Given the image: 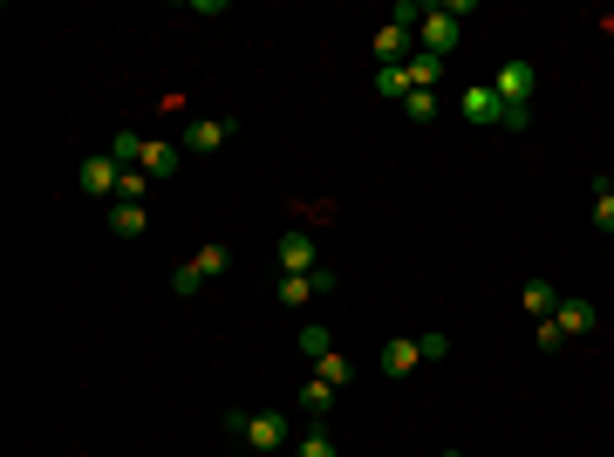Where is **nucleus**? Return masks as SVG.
<instances>
[{
	"mask_svg": "<svg viewBox=\"0 0 614 457\" xmlns=\"http://www.w3.org/2000/svg\"><path fill=\"white\" fill-rule=\"evenodd\" d=\"M533 89H539V69L526 55H512L499 76H492V96H499V130H533Z\"/></svg>",
	"mask_w": 614,
	"mask_h": 457,
	"instance_id": "f257e3e1",
	"label": "nucleus"
},
{
	"mask_svg": "<svg viewBox=\"0 0 614 457\" xmlns=\"http://www.w3.org/2000/svg\"><path fill=\"white\" fill-rule=\"evenodd\" d=\"M226 430L246 437L253 451H280V444H287V410H232Z\"/></svg>",
	"mask_w": 614,
	"mask_h": 457,
	"instance_id": "f03ea898",
	"label": "nucleus"
},
{
	"mask_svg": "<svg viewBox=\"0 0 614 457\" xmlns=\"http://www.w3.org/2000/svg\"><path fill=\"white\" fill-rule=\"evenodd\" d=\"M458 14L451 7H423V21H417V48L423 55H437V62H451V48H458Z\"/></svg>",
	"mask_w": 614,
	"mask_h": 457,
	"instance_id": "7ed1b4c3",
	"label": "nucleus"
},
{
	"mask_svg": "<svg viewBox=\"0 0 614 457\" xmlns=\"http://www.w3.org/2000/svg\"><path fill=\"white\" fill-rule=\"evenodd\" d=\"M226 246H198L192 260H185V267L171 273V287H178V294H198V287H205V280H219V273H226Z\"/></svg>",
	"mask_w": 614,
	"mask_h": 457,
	"instance_id": "20e7f679",
	"label": "nucleus"
},
{
	"mask_svg": "<svg viewBox=\"0 0 614 457\" xmlns=\"http://www.w3.org/2000/svg\"><path fill=\"white\" fill-rule=\"evenodd\" d=\"M232 130H239V123H226V116H198V123H185V130H178V151L212 157V151H226Z\"/></svg>",
	"mask_w": 614,
	"mask_h": 457,
	"instance_id": "39448f33",
	"label": "nucleus"
},
{
	"mask_svg": "<svg viewBox=\"0 0 614 457\" xmlns=\"http://www.w3.org/2000/svg\"><path fill=\"white\" fill-rule=\"evenodd\" d=\"M76 185L89 191V198H116V191H123V164H116L110 151H96V157L76 171Z\"/></svg>",
	"mask_w": 614,
	"mask_h": 457,
	"instance_id": "423d86ee",
	"label": "nucleus"
},
{
	"mask_svg": "<svg viewBox=\"0 0 614 457\" xmlns=\"http://www.w3.org/2000/svg\"><path fill=\"white\" fill-rule=\"evenodd\" d=\"M287 307H307L314 294H335V267H321V273H280V287H273Z\"/></svg>",
	"mask_w": 614,
	"mask_h": 457,
	"instance_id": "0eeeda50",
	"label": "nucleus"
},
{
	"mask_svg": "<svg viewBox=\"0 0 614 457\" xmlns=\"http://www.w3.org/2000/svg\"><path fill=\"white\" fill-rule=\"evenodd\" d=\"M410 48H417V28L383 21V28H376V69H403V62H410Z\"/></svg>",
	"mask_w": 614,
	"mask_h": 457,
	"instance_id": "6e6552de",
	"label": "nucleus"
},
{
	"mask_svg": "<svg viewBox=\"0 0 614 457\" xmlns=\"http://www.w3.org/2000/svg\"><path fill=\"white\" fill-rule=\"evenodd\" d=\"M553 321H560V335H567V342H580V335H594V328H601V307L587 301V294H567Z\"/></svg>",
	"mask_w": 614,
	"mask_h": 457,
	"instance_id": "1a4fd4ad",
	"label": "nucleus"
},
{
	"mask_svg": "<svg viewBox=\"0 0 614 457\" xmlns=\"http://www.w3.org/2000/svg\"><path fill=\"white\" fill-rule=\"evenodd\" d=\"M458 116L478 123V130H499V96H492V82H471V89L458 96Z\"/></svg>",
	"mask_w": 614,
	"mask_h": 457,
	"instance_id": "9d476101",
	"label": "nucleus"
},
{
	"mask_svg": "<svg viewBox=\"0 0 614 457\" xmlns=\"http://www.w3.org/2000/svg\"><path fill=\"white\" fill-rule=\"evenodd\" d=\"M273 260H280V273H321V253H314L307 232H287V239L273 246Z\"/></svg>",
	"mask_w": 614,
	"mask_h": 457,
	"instance_id": "9b49d317",
	"label": "nucleus"
},
{
	"mask_svg": "<svg viewBox=\"0 0 614 457\" xmlns=\"http://www.w3.org/2000/svg\"><path fill=\"white\" fill-rule=\"evenodd\" d=\"M519 301H526L533 321H546V314H560V287H553V280H526V287H519Z\"/></svg>",
	"mask_w": 614,
	"mask_h": 457,
	"instance_id": "f8f14e48",
	"label": "nucleus"
},
{
	"mask_svg": "<svg viewBox=\"0 0 614 457\" xmlns=\"http://www.w3.org/2000/svg\"><path fill=\"white\" fill-rule=\"evenodd\" d=\"M335 403H342V389H335V382H321V376L301 389V410H307L314 423H328V410H335Z\"/></svg>",
	"mask_w": 614,
	"mask_h": 457,
	"instance_id": "ddd939ff",
	"label": "nucleus"
},
{
	"mask_svg": "<svg viewBox=\"0 0 614 457\" xmlns=\"http://www.w3.org/2000/svg\"><path fill=\"white\" fill-rule=\"evenodd\" d=\"M376 362H383V376H410V369L423 362V348H417V342H389Z\"/></svg>",
	"mask_w": 614,
	"mask_h": 457,
	"instance_id": "4468645a",
	"label": "nucleus"
},
{
	"mask_svg": "<svg viewBox=\"0 0 614 457\" xmlns=\"http://www.w3.org/2000/svg\"><path fill=\"white\" fill-rule=\"evenodd\" d=\"M137 171H144V178H171V171H178V144H144V164H137Z\"/></svg>",
	"mask_w": 614,
	"mask_h": 457,
	"instance_id": "2eb2a0df",
	"label": "nucleus"
},
{
	"mask_svg": "<svg viewBox=\"0 0 614 457\" xmlns=\"http://www.w3.org/2000/svg\"><path fill=\"white\" fill-rule=\"evenodd\" d=\"M144 144H151V137H137V130H116V137H110V157L123 164V171H137V164H144Z\"/></svg>",
	"mask_w": 614,
	"mask_h": 457,
	"instance_id": "dca6fc26",
	"label": "nucleus"
},
{
	"mask_svg": "<svg viewBox=\"0 0 614 457\" xmlns=\"http://www.w3.org/2000/svg\"><path fill=\"white\" fill-rule=\"evenodd\" d=\"M410 69H376V96H389V103H410Z\"/></svg>",
	"mask_w": 614,
	"mask_h": 457,
	"instance_id": "f3484780",
	"label": "nucleus"
},
{
	"mask_svg": "<svg viewBox=\"0 0 614 457\" xmlns=\"http://www.w3.org/2000/svg\"><path fill=\"white\" fill-rule=\"evenodd\" d=\"M110 232L116 239H137V232H144V205H123V198H116L110 205Z\"/></svg>",
	"mask_w": 614,
	"mask_h": 457,
	"instance_id": "a211bd4d",
	"label": "nucleus"
},
{
	"mask_svg": "<svg viewBox=\"0 0 614 457\" xmlns=\"http://www.w3.org/2000/svg\"><path fill=\"white\" fill-rule=\"evenodd\" d=\"M403 69H410V82H417V89H430V82L444 76V62H437V55H423V48L410 55V62H403Z\"/></svg>",
	"mask_w": 614,
	"mask_h": 457,
	"instance_id": "6ab92c4d",
	"label": "nucleus"
},
{
	"mask_svg": "<svg viewBox=\"0 0 614 457\" xmlns=\"http://www.w3.org/2000/svg\"><path fill=\"white\" fill-rule=\"evenodd\" d=\"M403 116H410V123H437V89H410Z\"/></svg>",
	"mask_w": 614,
	"mask_h": 457,
	"instance_id": "aec40b11",
	"label": "nucleus"
},
{
	"mask_svg": "<svg viewBox=\"0 0 614 457\" xmlns=\"http://www.w3.org/2000/svg\"><path fill=\"white\" fill-rule=\"evenodd\" d=\"M314 376L335 382V389H348V382H355V369H348V355H321V362H314Z\"/></svg>",
	"mask_w": 614,
	"mask_h": 457,
	"instance_id": "412c9836",
	"label": "nucleus"
},
{
	"mask_svg": "<svg viewBox=\"0 0 614 457\" xmlns=\"http://www.w3.org/2000/svg\"><path fill=\"white\" fill-rule=\"evenodd\" d=\"M301 457H342V451H335V437H328V423H314V430L301 437Z\"/></svg>",
	"mask_w": 614,
	"mask_h": 457,
	"instance_id": "4be33fe9",
	"label": "nucleus"
},
{
	"mask_svg": "<svg viewBox=\"0 0 614 457\" xmlns=\"http://www.w3.org/2000/svg\"><path fill=\"white\" fill-rule=\"evenodd\" d=\"M594 226H601V232H614V191L601 185V178H594Z\"/></svg>",
	"mask_w": 614,
	"mask_h": 457,
	"instance_id": "5701e85b",
	"label": "nucleus"
},
{
	"mask_svg": "<svg viewBox=\"0 0 614 457\" xmlns=\"http://www.w3.org/2000/svg\"><path fill=\"white\" fill-rule=\"evenodd\" d=\"M301 355H314V362H321V355H335V342H328V328H301Z\"/></svg>",
	"mask_w": 614,
	"mask_h": 457,
	"instance_id": "b1692460",
	"label": "nucleus"
},
{
	"mask_svg": "<svg viewBox=\"0 0 614 457\" xmlns=\"http://www.w3.org/2000/svg\"><path fill=\"white\" fill-rule=\"evenodd\" d=\"M144 191H151V178H144V171H123V191H116L123 205H144Z\"/></svg>",
	"mask_w": 614,
	"mask_h": 457,
	"instance_id": "393cba45",
	"label": "nucleus"
},
{
	"mask_svg": "<svg viewBox=\"0 0 614 457\" xmlns=\"http://www.w3.org/2000/svg\"><path fill=\"white\" fill-rule=\"evenodd\" d=\"M417 348H423V362H444V355H451V335H444V328H437V335H417Z\"/></svg>",
	"mask_w": 614,
	"mask_h": 457,
	"instance_id": "a878e982",
	"label": "nucleus"
},
{
	"mask_svg": "<svg viewBox=\"0 0 614 457\" xmlns=\"http://www.w3.org/2000/svg\"><path fill=\"white\" fill-rule=\"evenodd\" d=\"M533 335H539V348H567V335H560V321H553V314L533 321Z\"/></svg>",
	"mask_w": 614,
	"mask_h": 457,
	"instance_id": "bb28decb",
	"label": "nucleus"
},
{
	"mask_svg": "<svg viewBox=\"0 0 614 457\" xmlns=\"http://www.w3.org/2000/svg\"><path fill=\"white\" fill-rule=\"evenodd\" d=\"M437 457H464V451H437Z\"/></svg>",
	"mask_w": 614,
	"mask_h": 457,
	"instance_id": "cd10ccee",
	"label": "nucleus"
},
{
	"mask_svg": "<svg viewBox=\"0 0 614 457\" xmlns=\"http://www.w3.org/2000/svg\"><path fill=\"white\" fill-rule=\"evenodd\" d=\"M601 185H608V191H614V178H601Z\"/></svg>",
	"mask_w": 614,
	"mask_h": 457,
	"instance_id": "c85d7f7f",
	"label": "nucleus"
}]
</instances>
